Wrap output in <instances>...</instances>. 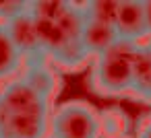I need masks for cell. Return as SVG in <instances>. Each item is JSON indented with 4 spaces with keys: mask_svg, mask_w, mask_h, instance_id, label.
<instances>
[{
    "mask_svg": "<svg viewBox=\"0 0 151 138\" xmlns=\"http://www.w3.org/2000/svg\"><path fill=\"white\" fill-rule=\"evenodd\" d=\"M50 103L19 76L0 91V138H46Z\"/></svg>",
    "mask_w": 151,
    "mask_h": 138,
    "instance_id": "6da1fadb",
    "label": "cell"
},
{
    "mask_svg": "<svg viewBox=\"0 0 151 138\" xmlns=\"http://www.w3.org/2000/svg\"><path fill=\"white\" fill-rule=\"evenodd\" d=\"M137 46L118 41L106 54L93 58L89 83L91 89L99 95L116 97L130 93L132 85V54Z\"/></svg>",
    "mask_w": 151,
    "mask_h": 138,
    "instance_id": "7a4b0ae2",
    "label": "cell"
},
{
    "mask_svg": "<svg viewBox=\"0 0 151 138\" xmlns=\"http://www.w3.org/2000/svg\"><path fill=\"white\" fill-rule=\"evenodd\" d=\"M46 138H101L99 113L85 101H64L50 111Z\"/></svg>",
    "mask_w": 151,
    "mask_h": 138,
    "instance_id": "3957f363",
    "label": "cell"
},
{
    "mask_svg": "<svg viewBox=\"0 0 151 138\" xmlns=\"http://www.w3.org/2000/svg\"><path fill=\"white\" fill-rule=\"evenodd\" d=\"M6 31H9V37L11 41L15 43L17 52L21 54L23 62L25 64H33V62H48L42 48H40V41H37V31H35V21L33 17L25 11L21 13L19 17H15L13 21H9L6 25Z\"/></svg>",
    "mask_w": 151,
    "mask_h": 138,
    "instance_id": "277c9868",
    "label": "cell"
},
{
    "mask_svg": "<svg viewBox=\"0 0 151 138\" xmlns=\"http://www.w3.org/2000/svg\"><path fill=\"white\" fill-rule=\"evenodd\" d=\"M114 29H116L118 41H126V43H132V46H141L143 39L149 37L141 0L139 2L137 0H120L118 15H116V21H114Z\"/></svg>",
    "mask_w": 151,
    "mask_h": 138,
    "instance_id": "5b68a950",
    "label": "cell"
},
{
    "mask_svg": "<svg viewBox=\"0 0 151 138\" xmlns=\"http://www.w3.org/2000/svg\"><path fill=\"white\" fill-rule=\"evenodd\" d=\"M25 85H29L37 95H42L48 103L56 97L58 93V74L54 68L48 66V62H33V64H25L21 76H19Z\"/></svg>",
    "mask_w": 151,
    "mask_h": 138,
    "instance_id": "8992f818",
    "label": "cell"
},
{
    "mask_svg": "<svg viewBox=\"0 0 151 138\" xmlns=\"http://www.w3.org/2000/svg\"><path fill=\"white\" fill-rule=\"evenodd\" d=\"M79 41L85 48V52L89 54V58H97V56L106 54L112 46L118 43V35H116L114 25H106V23H97V21L87 19Z\"/></svg>",
    "mask_w": 151,
    "mask_h": 138,
    "instance_id": "52a82bcc",
    "label": "cell"
},
{
    "mask_svg": "<svg viewBox=\"0 0 151 138\" xmlns=\"http://www.w3.org/2000/svg\"><path fill=\"white\" fill-rule=\"evenodd\" d=\"M130 93L145 103H151V52L141 43L132 54V85Z\"/></svg>",
    "mask_w": 151,
    "mask_h": 138,
    "instance_id": "ba28073f",
    "label": "cell"
},
{
    "mask_svg": "<svg viewBox=\"0 0 151 138\" xmlns=\"http://www.w3.org/2000/svg\"><path fill=\"white\" fill-rule=\"evenodd\" d=\"M33 21H35V31H37L40 48H42L46 60H50L52 56H56L68 43V37L64 35L60 25L54 23V21H40V19H33Z\"/></svg>",
    "mask_w": 151,
    "mask_h": 138,
    "instance_id": "9c48e42d",
    "label": "cell"
},
{
    "mask_svg": "<svg viewBox=\"0 0 151 138\" xmlns=\"http://www.w3.org/2000/svg\"><path fill=\"white\" fill-rule=\"evenodd\" d=\"M89 60H91V58H89V54L85 52V48L81 46L79 39H68V43H66L56 56L50 58V62L54 64V68L68 70V72L81 70Z\"/></svg>",
    "mask_w": 151,
    "mask_h": 138,
    "instance_id": "30bf717a",
    "label": "cell"
},
{
    "mask_svg": "<svg viewBox=\"0 0 151 138\" xmlns=\"http://www.w3.org/2000/svg\"><path fill=\"white\" fill-rule=\"evenodd\" d=\"M23 58L17 52L15 43L9 37V31L4 25H0V80H6L15 76L21 70Z\"/></svg>",
    "mask_w": 151,
    "mask_h": 138,
    "instance_id": "8fae6325",
    "label": "cell"
},
{
    "mask_svg": "<svg viewBox=\"0 0 151 138\" xmlns=\"http://www.w3.org/2000/svg\"><path fill=\"white\" fill-rule=\"evenodd\" d=\"M60 25V29L64 31V35L68 39H79L81 33H83V27L87 23V15H85V6L83 4H77V2H70L68 9L64 11V15L56 21Z\"/></svg>",
    "mask_w": 151,
    "mask_h": 138,
    "instance_id": "7c38bea8",
    "label": "cell"
},
{
    "mask_svg": "<svg viewBox=\"0 0 151 138\" xmlns=\"http://www.w3.org/2000/svg\"><path fill=\"white\" fill-rule=\"evenodd\" d=\"M99 124H101V136L104 138H116V136H128V117L122 109L112 107L99 113Z\"/></svg>",
    "mask_w": 151,
    "mask_h": 138,
    "instance_id": "4fadbf2b",
    "label": "cell"
},
{
    "mask_svg": "<svg viewBox=\"0 0 151 138\" xmlns=\"http://www.w3.org/2000/svg\"><path fill=\"white\" fill-rule=\"evenodd\" d=\"M70 2L66 0H33V2H27V13L33 17V19H40V21H58L64 11L68 9Z\"/></svg>",
    "mask_w": 151,
    "mask_h": 138,
    "instance_id": "5bb4252c",
    "label": "cell"
},
{
    "mask_svg": "<svg viewBox=\"0 0 151 138\" xmlns=\"http://www.w3.org/2000/svg\"><path fill=\"white\" fill-rule=\"evenodd\" d=\"M83 6H85V15L89 21L114 25L120 0H93V2H83Z\"/></svg>",
    "mask_w": 151,
    "mask_h": 138,
    "instance_id": "9a60e30c",
    "label": "cell"
},
{
    "mask_svg": "<svg viewBox=\"0 0 151 138\" xmlns=\"http://www.w3.org/2000/svg\"><path fill=\"white\" fill-rule=\"evenodd\" d=\"M25 11L27 2H23V0H0V25H6Z\"/></svg>",
    "mask_w": 151,
    "mask_h": 138,
    "instance_id": "2e32d148",
    "label": "cell"
},
{
    "mask_svg": "<svg viewBox=\"0 0 151 138\" xmlns=\"http://www.w3.org/2000/svg\"><path fill=\"white\" fill-rule=\"evenodd\" d=\"M143 13H145V23H147V31L151 35V0L143 2Z\"/></svg>",
    "mask_w": 151,
    "mask_h": 138,
    "instance_id": "e0dca14e",
    "label": "cell"
},
{
    "mask_svg": "<svg viewBox=\"0 0 151 138\" xmlns=\"http://www.w3.org/2000/svg\"><path fill=\"white\" fill-rule=\"evenodd\" d=\"M137 138H151V120H149V122H145V124L139 128Z\"/></svg>",
    "mask_w": 151,
    "mask_h": 138,
    "instance_id": "ac0fdd59",
    "label": "cell"
},
{
    "mask_svg": "<svg viewBox=\"0 0 151 138\" xmlns=\"http://www.w3.org/2000/svg\"><path fill=\"white\" fill-rule=\"evenodd\" d=\"M143 46H145V48H147V50H149V52H151V35H149V37H147V41H145V43H143Z\"/></svg>",
    "mask_w": 151,
    "mask_h": 138,
    "instance_id": "d6986e66",
    "label": "cell"
},
{
    "mask_svg": "<svg viewBox=\"0 0 151 138\" xmlns=\"http://www.w3.org/2000/svg\"><path fill=\"white\" fill-rule=\"evenodd\" d=\"M116 138H130V136H116Z\"/></svg>",
    "mask_w": 151,
    "mask_h": 138,
    "instance_id": "ffe728a7",
    "label": "cell"
}]
</instances>
